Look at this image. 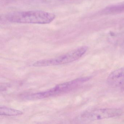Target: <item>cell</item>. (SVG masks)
<instances>
[{"label": "cell", "instance_id": "277c9868", "mask_svg": "<svg viewBox=\"0 0 124 124\" xmlns=\"http://www.w3.org/2000/svg\"><path fill=\"white\" fill-rule=\"evenodd\" d=\"M122 113L120 109L101 108L85 111L80 115L77 119L81 122H92L116 117L120 116Z\"/></svg>", "mask_w": 124, "mask_h": 124}, {"label": "cell", "instance_id": "5b68a950", "mask_svg": "<svg viewBox=\"0 0 124 124\" xmlns=\"http://www.w3.org/2000/svg\"><path fill=\"white\" fill-rule=\"evenodd\" d=\"M107 82L112 87L124 85V68L117 69L111 72L107 77Z\"/></svg>", "mask_w": 124, "mask_h": 124}, {"label": "cell", "instance_id": "8992f818", "mask_svg": "<svg viewBox=\"0 0 124 124\" xmlns=\"http://www.w3.org/2000/svg\"><path fill=\"white\" fill-rule=\"evenodd\" d=\"M23 112L21 111L11 108L5 106H1L0 107V115L8 116H16L21 115Z\"/></svg>", "mask_w": 124, "mask_h": 124}, {"label": "cell", "instance_id": "3957f363", "mask_svg": "<svg viewBox=\"0 0 124 124\" xmlns=\"http://www.w3.org/2000/svg\"><path fill=\"white\" fill-rule=\"evenodd\" d=\"M87 46L77 48L69 53L54 58L40 60L33 64L34 67H46L62 65L75 61L81 58L87 51Z\"/></svg>", "mask_w": 124, "mask_h": 124}, {"label": "cell", "instance_id": "7a4b0ae2", "mask_svg": "<svg viewBox=\"0 0 124 124\" xmlns=\"http://www.w3.org/2000/svg\"><path fill=\"white\" fill-rule=\"evenodd\" d=\"M91 78V77L79 78L57 85L54 87L45 91L25 95L23 96V98L27 100H35L53 97L71 91L89 81Z\"/></svg>", "mask_w": 124, "mask_h": 124}, {"label": "cell", "instance_id": "6da1fadb", "mask_svg": "<svg viewBox=\"0 0 124 124\" xmlns=\"http://www.w3.org/2000/svg\"><path fill=\"white\" fill-rule=\"evenodd\" d=\"M6 17L8 21L14 23L45 24L53 21L56 16L53 13L34 10L12 12L8 14Z\"/></svg>", "mask_w": 124, "mask_h": 124}]
</instances>
